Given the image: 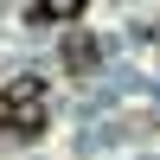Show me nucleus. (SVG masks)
<instances>
[{
	"label": "nucleus",
	"instance_id": "7ed1b4c3",
	"mask_svg": "<svg viewBox=\"0 0 160 160\" xmlns=\"http://www.w3.org/2000/svg\"><path fill=\"white\" fill-rule=\"evenodd\" d=\"M90 64H96V38H90V32H71V38H64V71H90Z\"/></svg>",
	"mask_w": 160,
	"mask_h": 160
},
{
	"label": "nucleus",
	"instance_id": "f257e3e1",
	"mask_svg": "<svg viewBox=\"0 0 160 160\" xmlns=\"http://www.w3.org/2000/svg\"><path fill=\"white\" fill-rule=\"evenodd\" d=\"M0 122L13 135H38L45 128V77H13L0 90Z\"/></svg>",
	"mask_w": 160,
	"mask_h": 160
},
{
	"label": "nucleus",
	"instance_id": "f03ea898",
	"mask_svg": "<svg viewBox=\"0 0 160 160\" xmlns=\"http://www.w3.org/2000/svg\"><path fill=\"white\" fill-rule=\"evenodd\" d=\"M83 7H90V0H32L26 19H32V26H71V19H83Z\"/></svg>",
	"mask_w": 160,
	"mask_h": 160
}]
</instances>
